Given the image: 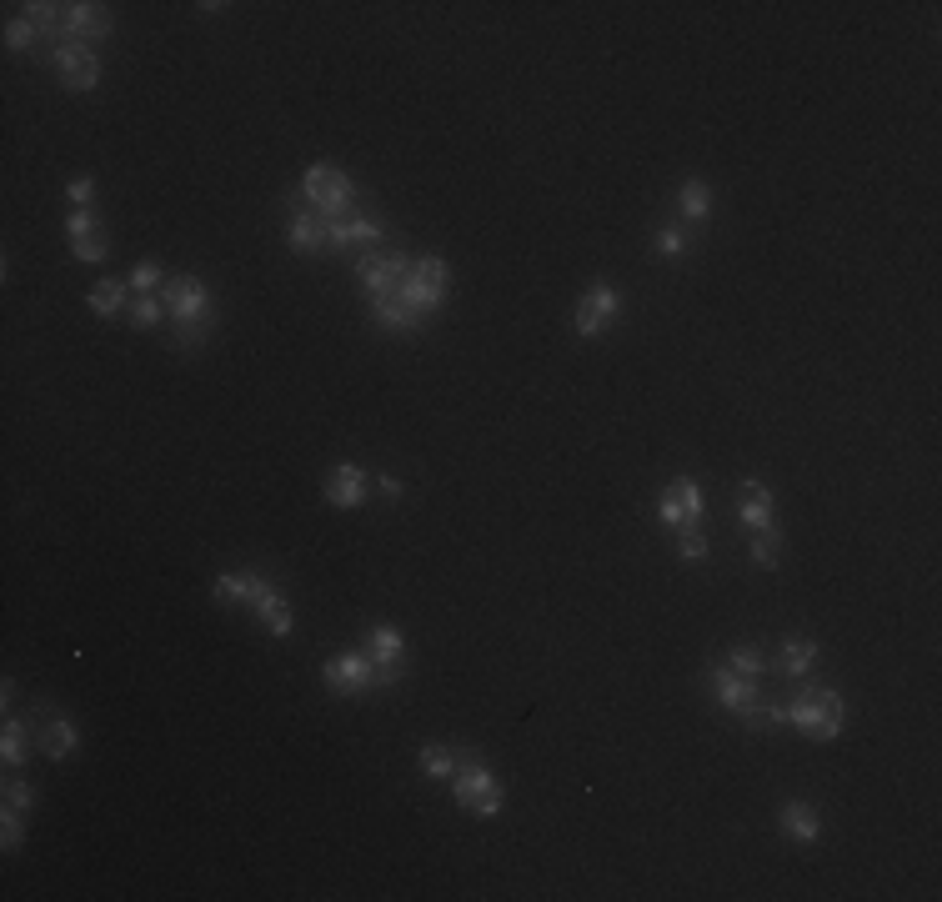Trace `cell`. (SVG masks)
Instances as JSON below:
<instances>
[{"mask_svg": "<svg viewBox=\"0 0 942 902\" xmlns=\"http://www.w3.org/2000/svg\"><path fill=\"white\" fill-rule=\"evenodd\" d=\"M657 251H662V256H682V251H687V236H682V231H672V226H667V231H662V236H657Z\"/></svg>", "mask_w": 942, "mask_h": 902, "instance_id": "39", "label": "cell"}, {"mask_svg": "<svg viewBox=\"0 0 942 902\" xmlns=\"http://www.w3.org/2000/svg\"><path fill=\"white\" fill-rule=\"evenodd\" d=\"M21 837H26V812L6 807V812H0V842H6V847H21Z\"/></svg>", "mask_w": 942, "mask_h": 902, "instance_id": "32", "label": "cell"}, {"mask_svg": "<svg viewBox=\"0 0 942 902\" xmlns=\"http://www.w3.org/2000/svg\"><path fill=\"white\" fill-rule=\"evenodd\" d=\"M782 832L787 837H797V842H817V832H822V822H817V812L807 807V802H782Z\"/></svg>", "mask_w": 942, "mask_h": 902, "instance_id": "20", "label": "cell"}, {"mask_svg": "<svg viewBox=\"0 0 942 902\" xmlns=\"http://www.w3.org/2000/svg\"><path fill=\"white\" fill-rule=\"evenodd\" d=\"M712 697H717L727 712H742V717H752V712L762 707L752 677H737L732 667H717V672H712Z\"/></svg>", "mask_w": 942, "mask_h": 902, "instance_id": "13", "label": "cell"}, {"mask_svg": "<svg viewBox=\"0 0 942 902\" xmlns=\"http://www.w3.org/2000/svg\"><path fill=\"white\" fill-rule=\"evenodd\" d=\"M161 306L176 316V326H206V316H211V291H206L201 276H166Z\"/></svg>", "mask_w": 942, "mask_h": 902, "instance_id": "5", "label": "cell"}, {"mask_svg": "<svg viewBox=\"0 0 942 902\" xmlns=\"http://www.w3.org/2000/svg\"><path fill=\"white\" fill-rule=\"evenodd\" d=\"M66 31H71V41L96 46L111 36V11L96 6V0H76V6H66Z\"/></svg>", "mask_w": 942, "mask_h": 902, "instance_id": "14", "label": "cell"}, {"mask_svg": "<svg viewBox=\"0 0 942 902\" xmlns=\"http://www.w3.org/2000/svg\"><path fill=\"white\" fill-rule=\"evenodd\" d=\"M31 737H36V727H31V722L6 717V732H0V757H6V767H21V762H26Z\"/></svg>", "mask_w": 942, "mask_h": 902, "instance_id": "21", "label": "cell"}, {"mask_svg": "<svg viewBox=\"0 0 942 902\" xmlns=\"http://www.w3.org/2000/svg\"><path fill=\"white\" fill-rule=\"evenodd\" d=\"M36 742H41V752H46V757H56V762H61V757H71V752H76V742H81V737H76V722H71V717H46V727L36 732Z\"/></svg>", "mask_w": 942, "mask_h": 902, "instance_id": "19", "label": "cell"}, {"mask_svg": "<svg viewBox=\"0 0 942 902\" xmlns=\"http://www.w3.org/2000/svg\"><path fill=\"white\" fill-rule=\"evenodd\" d=\"M787 722H792L797 732L827 742V737L842 732V697H837L832 687H807V692H797V702L787 707Z\"/></svg>", "mask_w": 942, "mask_h": 902, "instance_id": "2", "label": "cell"}, {"mask_svg": "<svg viewBox=\"0 0 942 902\" xmlns=\"http://www.w3.org/2000/svg\"><path fill=\"white\" fill-rule=\"evenodd\" d=\"M677 552H682L687 562H697V557H707V537H702L697 527H687V532H682V542H677Z\"/></svg>", "mask_w": 942, "mask_h": 902, "instance_id": "38", "label": "cell"}, {"mask_svg": "<svg viewBox=\"0 0 942 902\" xmlns=\"http://www.w3.org/2000/svg\"><path fill=\"white\" fill-rule=\"evenodd\" d=\"M161 311H166V306H161V296H131V326H141V331H146V326H156V321H161Z\"/></svg>", "mask_w": 942, "mask_h": 902, "instance_id": "31", "label": "cell"}, {"mask_svg": "<svg viewBox=\"0 0 942 902\" xmlns=\"http://www.w3.org/2000/svg\"><path fill=\"white\" fill-rule=\"evenodd\" d=\"M301 186H306L311 211H316L321 221L346 216V206H351V181H346V171H336L331 161H311L306 176H301Z\"/></svg>", "mask_w": 942, "mask_h": 902, "instance_id": "4", "label": "cell"}, {"mask_svg": "<svg viewBox=\"0 0 942 902\" xmlns=\"http://www.w3.org/2000/svg\"><path fill=\"white\" fill-rule=\"evenodd\" d=\"M256 617H261V627H271V637H291V602L276 587L256 602Z\"/></svg>", "mask_w": 942, "mask_h": 902, "instance_id": "22", "label": "cell"}, {"mask_svg": "<svg viewBox=\"0 0 942 902\" xmlns=\"http://www.w3.org/2000/svg\"><path fill=\"white\" fill-rule=\"evenodd\" d=\"M51 66L61 71V81H66L71 91H91V86L101 81V61H96V51H91L86 41H61V46L51 51Z\"/></svg>", "mask_w": 942, "mask_h": 902, "instance_id": "7", "label": "cell"}, {"mask_svg": "<svg viewBox=\"0 0 942 902\" xmlns=\"http://www.w3.org/2000/svg\"><path fill=\"white\" fill-rule=\"evenodd\" d=\"M201 331L206 326H176V346H201Z\"/></svg>", "mask_w": 942, "mask_h": 902, "instance_id": "40", "label": "cell"}, {"mask_svg": "<svg viewBox=\"0 0 942 902\" xmlns=\"http://www.w3.org/2000/svg\"><path fill=\"white\" fill-rule=\"evenodd\" d=\"M321 682L331 687V692H371V687H381V667L366 657V652H336L326 667H321Z\"/></svg>", "mask_w": 942, "mask_h": 902, "instance_id": "6", "label": "cell"}, {"mask_svg": "<svg viewBox=\"0 0 942 902\" xmlns=\"http://www.w3.org/2000/svg\"><path fill=\"white\" fill-rule=\"evenodd\" d=\"M96 231H101V221H96L91 211H71V216H66V236H71V241H81V236H96Z\"/></svg>", "mask_w": 942, "mask_h": 902, "instance_id": "37", "label": "cell"}, {"mask_svg": "<svg viewBox=\"0 0 942 902\" xmlns=\"http://www.w3.org/2000/svg\"><path fill=\"white\" fill-rule=\"evenodd\" d=\"M617 316V286L607 281H592V291L582 296L577 306V336H602V326Z\"/></svg>", "mask_w": 942, "mask_h": 902, "instance_id": "11", "label": "cell"}, {"mask_svg": "<svg viewBox=\"0 0 942 902\" xmlns=\"http://www.w3.org/2000/svg\"><path fill=\"white\" fill-rule=\"evenodd\" d=\"M386 241V226L376 216H336L326 221V246L336 251H361V246H381Z\"/></svg>", "mask_w": 942, "mask_h": 902, "instance_id": "10", "label": "cell"}, {"mask_svg": "<svg viewBox=\"0 0 942 902\" xmlns=\"http://www.w3.org/2000/svg\"><path fill=\"white\" fill-rule=\"evenodd\" d=\"M812 662H817V642L812 637H787L782 642V672L787 677H802Z\"/></svg>", "mask_w": 942, "mask_h": 902, "instance_id": "25", "label": "cell"}, {"mask_svg": "<svg viewBox=\"0 0 942 902\" xmlns=\"http://www.w3.org/2000/svg\"><path fill=\"white\" fill-rule=\"evenodd\" d=\"M376 487H381V492H386V497H391V502H396V497H401V482H396V477H381V482H376Z\"/></svg>", "mask_w": 942, "mask_h": 902, "instance_id": "41", "label": "cell"}, {"mask_svg": "<svg viewBox=\"0 0 942 902\" xmlns=\"http://www.w3.org/2000/svg\"><path fill=\"white\" fill-rule=\"evenodd\" d=\"M421 772L431 777V782H441V777H451L456 772V757H451V747H421Z\"/></svg>", "mask_w": 942, "mask_h": 902, "instance_id": "27", "label": "cell"}, {"mask_svg": "<svg viewBox=\"0 0 942 902\" xmlns=\"http://www.w3.org/2000/svg\"><path fill=\"white\" fill-rule=\"evenodd\" d=\"M777 547H782V542H777V532H772V527H767V532H752V562L772 567V562H777Z\"/></svg>", "mask_w": 942, "mask_h": 902, "instance_id": "34", "label": "cell"}, {"mask_svg": "<svg viewBox=\"0 0 942 902\" xmlns=\"http://www.w3.org/2000/svg\"><path fill=\"white\" fill-rule=\"evenodd\" d=\"M371 316H376L386 331H416V321H421V316L406 311L396 296H371Z\"/></svg>", "mask_w": 942, "mask_h": 902, "instance_id": "23", "label": "cell"}, {"mask_svg": "<svg viewBox=\"0 0 942 902\" xmlns=\"http://www.w3.org/2000/svg\"><path fill=\"white\" fill-rule=\"evenodd\" d=\"M657 517H662L667 527H677V532H687V527H697V517H702V487H697L692 477H677L672 487H662V502H657Z\"/></svg>", "mask_w": 942, "mask_h": 902, "instance_id": "9", "label": "cell"}, {"mask_svg": "<svg viewBox=\"0 0 942 902\" xmlns=\"http://www.w3.org/2000/svg\"><path fill=\"white\" fill-rule=\"evenodd\" d=\"M406 256H396V251H366L361 261H356V276H361V286H366V296H396V286L406 281Z\"/></svg>", "mask_w": 942, "mask_h": 902, "instance_id": "8", "label": "cell"}, {"mask_svg": "<svg viewBox=\"0 0 942 902\" xmlns=\"http://www.w3.org/2000/svg\"><path fill=\"white\" fill-rule=\"evenodd\" d=\"M326 502L331 507H361L366 502V472L361 467H336L326 477Z\"/></svg>", "mask_w": 942, "mask_h": 902, "instance_id": "16", "label": "cell"}, {"mask_svg": "<svg viewBox=\"0 0 942 902\" xmlns=\"http://www.w3.org/2000/svg\"><path fill=\"white\" fill-rule=\"evenodd\" d=\"M737 492H742V497H737L742 522H747L752 532H767V527H772V492H767L762 482H742Z\"/></svg>", "mask_w": 942, "mask_h": 902, "instance_id": "17", "label": "cell"}, {"mask_svg": "<svg viewBox=\"0 0 942 902\" xmlns=\"http://www.w3.org/2000/svg\"><path fill=\"white\" fill-rule=\"evenodd\" d=\"M361 652L381 667V682H396V677H401V657H406V637H401L396 627H371Z\"/></svg>", "mask_w": 942, "mask_h": 902, "instance_id": "12", "label": "cell"}, {"mask_svg": "<svg viewBox=\"0 0 942 902\" xmlns=\"http://www.w3.org/2000/svg\"><path fill=\"white\" fill-rule=\"evenodd\" d=\"M36 36H41V31H36L31 16H11V26H6V46H11V51H31Z\"/></svg>", "mask_w": 942, "mask_h": 902, "instance_id": "30", "label": "cell"}, {"mask_svg": "<svg viewBox=\"0 0 942 902\" xmlns=\"http://www.w3.org/2000/svg\"><path fill=\"white\" fill-rule=\"evenodd\" d=\"M6 807L31 812V807H36V787H31V782H21V777H11V782H6Z\"/></svg>", "mask_w": 942, "mask_h": 902, "instance_id": "35", "label": "cell"}, {"mask_svg": "<svg viewBox=\"0 0 942 902\" xmlns=\"http://www.w3.org/2000/svg\"><path fill=\"white\" fill-rule=\"evenodd\" d=\"M71 251H76V261H101V256L111 251V236H106V231L81 236V241H71Z\"/></svg>", "mask_w": 942, "mask_h": 902, "instance_id": "33", "label": "cell"}, {"mask_svg": "<svg viewBox=\"0 0 942 902\" xmlns=\"http://www.w3.org/2000/svg\"><path fill=\"white\" fill-rule=\"evenodd\" d=\"M211 592H216L221 602H246V607H256V602L271 592V582H266L261 572H221V577L211 582Z\"/></svg>", "mask_w": 942, "mask_h": 902, "instance_id": "15", "label": "cell"}, {"mask_svg": "<svg viewBox=\"0 0 942 902\" xmlns=\"http://www.w3.org/2000/svg\"><path fill=\"white\" fill-rule=\"evenodd\" d=\"M677 211H682L687 221H702V216L712 211V191H707V181H687V186L677 191Z\"/></svg>", "mask_w": 942, "mask_h": 902, "instance_id": "26", "label": "cell"}, {"mask_svg": "<svg viewBox=\"0 0 942 902\" xmlns=\"http://www.w3.org/2000/svg\"><path fill=\"white\" fill-rule=\"evenodd\" d=\"M727 667H732L737 677H752V682H757V677L767 672V657H762L757 647H732V657H727Z\"/></svg>", "mask_w": 942, "mask_h": 902, "instance_id": "28", "label": "cell"}, {"mask_svg": "<svg viewBox=\"0 0 942 902\" xmlns=\"http://www.w3.org/2000/svg\"><path fill=\"white\" fill-rule=\"evenodd\" d=\"M91 196H96V181H91V176H76V181L66 186V201H71L76 211H91Z\"/></svg>", "mask_w": 942, "mask_h": 902, "instance_id": "36", "label": "cell"}, {"mask_svg": "<svg viewBox=\"0 0 942 902\" xmlns=\"http://www.w3.org/2000/svg\"><path fill=\"white\" fill-rule=\"evenodd\" d=\"M286 236H291L296 251H321V246H326V221L311 216L306 206H291V226H286Z\"/></svg>", "mask_w": 942, "mask_h": 902, "instance_id": "18", "label": "cell"}, {"mask_svg": "<svg viewBox=\"0 0 942 902\" xmlns=\"http://www.w3.org/2000/svg\"><path fill=\"white\" fill-rule=\"evenodd\" d=\"M126 281H131V291H136V296H151L156 286H166V271H161L156 261H141V266H131V276H126Z\"/></svg>", "mask_w": 942, "mask_h": 902, "instance_id": "29", "label": "cell"}, {"mask_svg": "<svg viewBox=\"0 0 942 902\" xmlns=\"http://www.w3.org/2000/svg\"><path fill=\"white\" fill-rule=\"evenodd\" d=\"M446 281H451L446 261H441V256H421V261L406 266V281L396 286V301H401L406 311L426 316V311H436V306L446 301Z\"/></svg>", "mask_w": 942, "mask_h": 902, "instance_id": "1", "label": "cell"}, {"mask_svg": "<svg viewBox=\"0 0 942 902\" xmlns=\"http://www.w3.org/2000/svg\"><path fill=\"white\" fill-rule=\"evenodd\" d=\"M451 797H456V807H466L471 817H497L502 802H507V787H502L482 762H466V767L451 772Z\"/></svg>", "mask_w": 942, "mask_h": 902, "instance_id": "3", "label": "cell"}, {"mask_svg": "<svg viewBox=\"0 0 942 902\" xmlns=\"http://www.w3.org/2000/svg\"><path fill=\"white\" fill-rule=\"evenodd\" d=\"M126 291H131V281H96L86 301H91L96 316H116V311L126 306Z\"/></svg>", "mask_w": 942, "mask_h": 902, "instance_id": "24", "label": "cell"}]
</instances>
